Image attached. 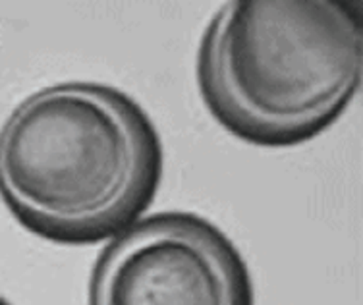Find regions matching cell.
I'll list each match as a JSON object with an SVG mask.
<instances>
[{"label": "cell", "instance_id": "2", "mask_svg": "<svg viewBox=\"0 0 363 305\" xmlns=\"http://www.w3.org/2000/svg\"><path fill=\"white\" fill-rule=\"evenodd\" d=\"M357 2L234 0L203 31L197 87L224 130L259 147L319 138L362 87Z\"/></svg>", "mask_w": 363, "mask_h": 305}, {"label": "cell", "instance_id": "1", "mask_svg": "<svg viewBox=\"0 0 363 305\" xmlns=\"http://www.w3.org/2000/svg\"><path fill=\"white\" fill-rule=\"evenodd\" d=\"M164 151L118 87L64 82L31 93L0 133V194L29 234L58 245L118 236L155 201Z\"/></svg>", "mask_w": 363, "mask_h": 305}, {"label": "cell", "instance_id": "3", "mask_svg": "<svg viewBox=\"0 0 363 305\" xmlns=\"http://www.w3.org/2000/svg\"><path fill=\"white\" fill-rule=\"evenodd\" d=\"M89 304L252 305V274L217 224L186 211L155 213L99 251Z\"/></svg>", "mask_w": 363, "mask_h": 305}]
</instances>
